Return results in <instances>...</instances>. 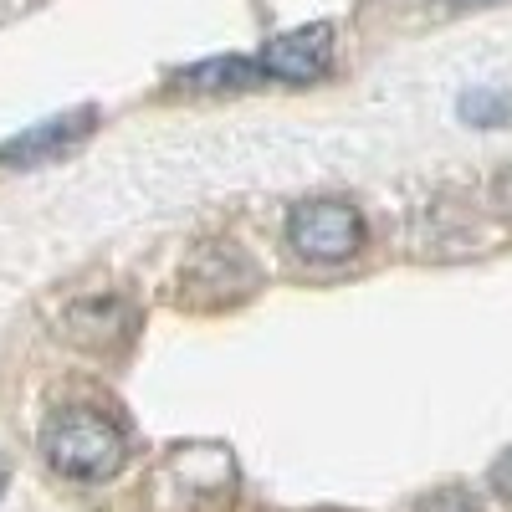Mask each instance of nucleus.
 Masks as SVG:
<instances>
[{
  "instance_id": "1",
  "label": "nucleus",
  "mask_w": 512,
  "mask_h": 512,
  "mask_svg": "<svg viewBox=\"0 0 512 512\" xmlns=\"http://www.w3.org/2000/svg\"><path fill=\"white\" fill-rule=\"evenodd\" d=\"M41 451H47L52 472H62L72 482H108L123 466V456H128V441H123V431L108 415L72 405V410H57L47 420Z\"/></svg>"
},
{
  "instance_id": "2",
  "label": "nucleus",
  "mask_w": 512,
  "mask_h": 512,
  "mask_svg": "<svg viewBox=\"0 0 512 512\" xmlns=\"http://www.w3.org/2000/svg\"><path fill=\"white\" fill-rule=\"evenodd\" d=\"M287 246L308 262H349L364 251V216L349 200H303L287 216Z\"/></svg>"
},
{
  "instance_id": "3",
  "label": "nucleus",
  "mask_w": 512,
  "mask_h": 512,
  "mask_svg": "<svg viewBox=\"0 0 512 512\" xmlns=\"http://www.w3.org/2000/svg\"><path fill=\"white\" fill-rule=\"evenodd\" d=\"M256 62H262V72L272 82H318L333 67V26L328 21H313V26L282 31V36L267 41Z\"/></svg>"
},
{
  "instance_id": "4",
  "label": "nucleus",
  "mask_w": 512,
  "mask_h": 512,
  "mask_svg": "<svg viewBox=\"0 0 512 512\" xmlns=\"http://www.w3.org/2000/svg\"><path fill=\"white\" fill-rule=\"evenodd\" d=\"M93 128H98V108H72V113H57V118L36 123V128H26V134H16V139L0 144V164H6V169L47 164V159H57V154L77 149L82 139L93 134Z\"/></svg>"
},
{
  "instance_id": "5",
  "label": "nucleus",
  "mask_w": 512,
  "mask_h": 512,
  "mask_svg": "<svg viewBox=\"0 0 512 512\" xmlns=\"http://www.w3.org/2000/svg\"><path fill=\"white\" fill-rule=\"evenodd\" d=\"M185 88H200V93H226V88H262L267 72L256 57H210V62H195L180 72Z\"/></svg>"
},
{
  "instance_id": "6",
  "label": "nucleus",
  "mask_w": 512,
  "mask_h": 512,
  "mask_svg": "<svg viewBox=\"0 0 512 512\" xmlns=\"http://www.w3.org/2000/svg\"><path fill=\"white\" fill-rule=\"evenodd\" d=\"M507 113H512V93H492V88H477V93H466V98H461V118H472V123H482V128L502 123Z\"/></svg>"
},
{
  "instance_id": "7",
  "label": "nucleus",
  "mask_w": 512,
  "mask_h": 512,
  "mask_svg": "<svg viewBox=\"0 0 512 512\" xmlns=\"http://www.w3.org/2000/svg\"><path fill=\"white\" fill-rule=\"evenodd\" d=\"M410 512H477V502L466 497L461 487H441V492H425Z\"/></svg>"
},
{
  "instance_id": "8",
  "label": "nucleus",
  "mask_w": 512,
  "mask_h": 512,
  "mask_svg": "<svg viewBox=\"0 0 512 512\" xmlns=\"http://www.w3.org/2000/svg\"><path fill=\"white\" fill-rule=\"evenodd\" d=\"M487 482H492V492H497V497H507V502H512V451H502V456L492 461Z\"/></svg>"
},
{
  "instance_id": "9",
  "label": "nucleus",
  "mask_w": 512,
  "mask_h": 512,
  "mask_svg": "<svg viewBox=\"0 0 512 512\" xmlns=\"http://www.w3.org/2000/svg\"><path fill=\"white\" fill-rule=\"evenodd\" d=\"M446 11H466V6H497V0H441Z\"/></svg>"
},
{
  "instance_id": "10",
  "label": "nucleus",
  "mask_w": 512,
  "mask_h": 512,
  "mask_svg": "<svg viewBox=\"0 0 512 512\" xmlns=\"http://www.w3.org/2000/svg\"><path fill=\"white\" fill-rule=\"evenodd\" d=\"M497 195H502V205L512 210V175H502V185H497Z\"/></svg>"
},
{
  "instance_id": "11",
  "label": "nucleus",
  "mask_w": 512,
  "mask_h": 512,
  "mask_svg": "<svg viewBox=\"0 0 512 512\" xmlns=\"http://www.w3.org/2000/svg\"><path fill=\"white\" fill-rule=\"evenodd\" d=\"M0 492H6V466H0Z\"/></svg>"
}]
</instances>
